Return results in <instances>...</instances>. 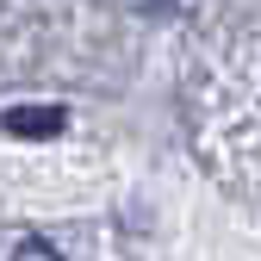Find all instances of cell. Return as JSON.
<instances>
[{"instance_id":"6da1fadb","label":"cell","mask_w":261,"mask_h":261,"mask_svg":"<svg viewBox=\"0 0 261 261\" xmlns=\"http://www.w3.org/2000/svg\"><path fill=\"white\" fill-rule=\"evenodd\" d=\"M0 124H7L13 137H56V130L69 124V112L62 106H13V112H0Z\"/></svg>"},{"instance_id":"7a4b0ae2","label":"cell","mask_w":261,"mask_h":261,"mask_svg":"<svg viewBox=\"0 0 261 261\" xmlns=\"http://www.w3.org/2000/svg\"><path fill=\"white\" fill-rule=\"evenodd\" d=\"M13 261H62V255H56V249H50L44 237H25V243L13 249Z\"/></svg>"},{"instance_id":"3957f363","label":"cell","mask_w":261,"mask_h":261,"mask_svg":"<svg viewBox=\"0 0 261 261\" xmlns=\"http://www.w3.org/2000/svg\"><path fill=\"white\" fill-rule=\"evenodd\" d=\"M149 7H155V13H168V7H174V0H149Z\"/></svg>"}]
</instances>
